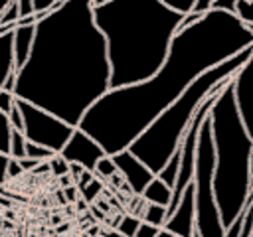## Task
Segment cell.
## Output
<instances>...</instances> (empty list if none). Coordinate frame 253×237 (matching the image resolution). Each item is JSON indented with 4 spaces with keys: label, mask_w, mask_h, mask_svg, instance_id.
Wrapping results in <instances>:
<instances>
[{
    "label": "cell",
    "mask_w": 253,
    "mask_h": 237,
    "mask_svg": "<svg viewBox=\"0 0 253 237\" xmlns=\"http://www.w3.org/2000/svg\"><path fill=\"white\" fill-rule=\"evenodd\" d=\"M63 0H34V14L38 16V20L45 14V12H49L51 8H55L57 4H61Z\"/></svg>",
    "instance_id": "27"
},
{
    "label": "cell",
    "mask_w": 253,
    "mask_h": 237,
    "mask_svg": "<svg viewBox=\"0 0 253 237\" xmlns=\"http://www.w3.org/2000/svg\"><path fill=\"white\" fill-rule=\"evenodd\" d=\"M34 32H36V24H16L14 32H12V47H14V71H18L32 49L34 43Z\"/></svg>",
    "instance_id": "12"
},
{
    "label": "cell",
    "mask_w": 253,
    "mask_h": 237,
    "mask_svg": "<svg viewBox=\"0 0 253 237\" xmlns=\"http://www.w3.org/2000/svg\"><path fill=\"white\" fill-rule=\"evenodd\" d=\"M160 229H162V227L152 225V223H148V221H142V219H140V225H138V229H136L134 237H156Z\"/></svg>",
    "instance_id": "29"
},
{
    "label": "cell",
    "mask_w": 253,
    "mask_h": 237,
    "mask_svg": "<svg viewBox=\"0 0 253 237\" xmlns=\"http://www.w3.org/2000/svg\"><path fill=\"white\" fill-rule=\"evenodd\" d=\"M10 156L12 158H24L26 156V136L22 130L12 128V132H10Z\"/></svg>",
    "instance_id": "19"
},
{
    "label": "cell",
    "mask_w": 253,
    "mask_h": 237,
    "mask_svg": "<svg viewBox=\"0 0 253 237\" xmlns=\"http://www.w3.org/2000/svg\"><path fill=\"white\" fill-rule=\"evenodd\" d=\"M235 2L237 0H213L211 10H223V12L235 14Z\"/></svg>",
    "instance_id": "31"
},
{
    "label": "cell",
    "mask_w": 253,
    "mask_h": 237,
    "mask_svg": "<svg viewBox=\"0 0 253 237\" xmlns=\"http://www.w3.org/2000/svg\"><path fill=\"white\" fill-rule=\"evenodd\" d=\"M249 237H253V229H251V235H249Z\"/></svg>",
    "instance_id": "41"
},
{
    "label": "cell",
    "mask_w": 253,
    "mask_h": 237,
    "mask_svg": "<svg viewBox=\"0 0 253 237\" xmlns=\"http://www.w3.org/2000/svg\"><path fill=\"white\" fill-rule=\"evenodd\" d=\"M18 18H20L18 4H16V0H12V2L0 12V24H16Z\"/></svg>",
    "instance_id": "26"
},
{
    "label": "cell",
    "mask_w": 253,
    "mask_h": 237,
    "mask_svg": "<svg viewBox=\"0 0 253 237\" xmlns=\"http://www.w3.org/2000/svg\"><path fill=\"white\" fill-rule=\"evenodd\" d=\"M77 190H79V196H81L83 201L93 203V201L103 194V180L95 176L91 182H87L85 186H81V188H77Z\"/></svg>",
    "instance_id": "17"
},
{
    "label": "cell",
    "mask_w": 253,
    "mask_h": 237,
    "mask_svg": "<svg viewBox=\"0 0 253 237\" xmlns=\"http://www.w3.org/2000/svg\"><path fill=\"white\" fill-rule=\"evenodd\" d=\"M156 237H180V235H176V233H170V231H166V229L162 227V229L158 231V235H156Z\"/></svg>",
    "instance_id": "38"
},
{
    "label": "cell",
    "mask_w": 253,
    "mask_h": 237,
    "mask_svg": "<svg viewBox=\"0 0 253 237\" xmlns=\"http://www.w3.org/2000/svg\"><path fill=\"white\" fill-rule=\"evenodd\" d=\"M18 162H20V166H22V170L24 172H32L42 160H36V158H30V156H24V158H18Z\"/></svg>",
    "instance_id": "35"
},
{
    "label": "cell",
    "mask_w": 253,
    "mask_h": 237,
    "mask_svg": "<svg viewBox=\"0 0 253 237\" xmlns=\"http://www.w3.org/2000/svg\"><path fill=\"white\" fill-rule=\"evenodd\" d=\"M10 132H12V126H10L8 115L0 111V152L8 156H10Z\"/></svg>",
    "instance_id": "21"
},
{
    "label": "cell",
    "mask_w": 253,
    "mask_h": 237,
    "mask_svg": "<svg viewBox=\"0 0 253 237\" xmlns=\"http://www.w3.org/2000/svg\"><path fill=\"white\" fill-rule=\"evenodd\" d=\"M8 180L10 178H18L20 174H24V170H22V166H20V162H18V158H12L10 156V160H8Z\"/></svg>",
    "instance_id": "33"
},
{
    "label": "cell",
    "mask_w": 253,
    "mask_h": 237,
    "mask_svg": "<svg viewBox=\"0 0 253 237\" xmlns=\"http://www.w3.org/2000/svg\"><path fill=\"white\" fill-rule=\"evenodd\" d=\"M164 229L180 237H192L196 231V203H194V184L190 182L178 201V205L168 213Z\"/></svg>",
    "instance_id": "11"
},
{
    "label": "cell",
    "mask_w": 253,
    "mask_h": 237,
    "mask_svg": "<svg viewBox=\"0 0 253 237\" xmlns=\"http://www.w3.org/2000/svg\"><path fill=\"white\" fill-rule=\"evenodd\" d=\"M166 8H170V10H174V12H178V14H188V12H192V8H194V2L196 0H160Z\"/></svg>",
    "instance_id": "25"
},
{
    "label": "cell",
    "mask_w": 253,
    "mask_h": 237,
    "mask_svg": "<svg viewBox=\"0 0 253 237\" xmlns=\"http://www.w3.org/2000/svg\"><path fill=\"white\" fill-rule=\"evenodd\" d=\"M235 16L245 26H253V0H237L235 2Z\"/></svg>",
    "instance_id": "22"
},
{
    "label": "cell",
    "mask_w": 253,
    "mask_h": 237,
    "mask_svg": "<svg viewBox=\"0 0 253 237\" xmlns=\"http://www.w3.org/2000/svg\"><path fill=\"white\" fill-rule=\"evenodd\" d=\"M8 120H10V126H12V128L24 132V117H22V111H20L18 103H14V107L10 109V113H8Z\"/></svg>",
    "instance_id": "28"
},
{
    "label": "cell",
    "mask_w": 253,
    "mask_h": 237,
    "mask_svg": "<svg viewBox=\"0 0 253 237\" xmlns=\"http://www.w3.org/2000/svg\"><path fill=\"white\" fill-rule=\"evenodd\" d=\"M213 136L210 124V113L204 118L198 132L196 168H194V203H196V231L200 237H223L225 227L219 217L217 201L213 196Z\"/></svg>",
    "instance_id": "6"
},
{
    "label": "cell",
    "mask_w": 253,
    "mask_h": 237,
    "mask_svg": "<svg viewBox=\"0 0 253 237\" xmlns=\"http://www.w3.org/2000/svg\"><path fill=\"white\" fill-rule=\"evenodd\" d=\"M210 124L213 136V196L219 217L227 227L253 201L249 158L253 150V136L247 132L231 91V79L219 89L210 109Z\"/></svg>",
    "instance_id": "4"
},
{
    "label": "cell",
    "mask_w": 253,
    "mask_h": 237,
    "mask_svg": "<svg viewBox=\"0 0 253 237\" xmlns=\"http://www.w3.org/2000/svg\"><path fill=\"white\" fill-rule=\"evenodd\" d=\"M115 164H117V172L123 176L125 184L130 188V192L134 196H140L144 192V188L148 186V182L154 178V172L142 162L138 160L128 148L117 152V154H111Z\"/></svg>",
    "instance_id": "10"
},
{
    "label": "cell",
    "mask_w": 253,
    "mask_h": 237,
    "mask_svg": "<svg viewBox=\"0 0 253 237\" xmlns=\"http://www.w3.org/2000/svg\"><path fill=\"white\" fill-rule=\"evenodd\" d=\"M178 168H180V146H178V150L168 158V162L160 168V172L156 174L162 182H166L170 188H174V184H176V176H178Z\"/></svg>",
    "instance_id": "15"
},
{
    "label": "cell",
    "mask_w": 253,
    "mask_h": 237,
    "mask_svg": "<svg viewBox=\"0 0 253 237\" xmlns=\"http://www.w3.org/2000/svg\"><path fill=\"white\" fill-rule=\"evenodd\" d=\"M168 217V209L166 205H158V203H148L146 201V207L140 215L142 221H148L152 225H158V227H164V221Z\"/></svg>",
    "instance_id": "16"
},
{
    "label": "cell",
    "mask_w": 253,
    "mask_h": 237,
    "mask_svg": "<svg viewBox=\"0 0 253 237\" xmlns=\"http://www.w3.org/2000/svg\"><path fill=\"white\" fill-rule=\"evenodd\" d=\"M22 117H24V136L30 142H36L40 146H45L53 152H59L65 142L69 140L75 126L65 122L63 118L47 113L45 109H40L28 101L16 99Z\"/></svg>",
    "instance_id": "7"
},
{
    "label": "cell",
    "mask_w": 253,
    "mask_h": 237,
    "mask_svg": "<svg viewBox=\"0 0 253 237\" xmlns=\"http://www.w3.org/2000/svg\"><path fill=\"white\" fill-rule=\"evenodd\" d=\"M12 32H14V30L0 34V89L8 83V79H10L12 75H16V71H14Z\"/></svg>",
    "instance_id": "13"
},
{
    "label": "cell",
    "mask_w": 253,
    "mask_h": 237,
    "mask_svg": "<svg viewBox=\"0 0 253 237\" xmlns=\"http://www.w3.org/2000/svg\"><path fill=\"white\" fill-rule=\"evenodd\" d=\"M101 237H125V235L113 227V229H101Z\"/></svg>",
    "instance_id": "37"
},
{
    "label": "cell",
    "mask_w": 253,
    "mask_h": 237,
    "mask_svg": "<svg viewBox=\"0 0 253 237\" xmlns=\"http://www.w3.org/2000/svg\"><path fill=\"white\" fill-rule=\"evenodd\" d=\"M211 4H213V0H196V2H194L192 12H196V14L204 16L206 12H210V10H211Z\"/></svg>",
    "instance_id": "34"
},
{
    "label": "cell",
    "mask_w": 253,
    "mask_h": 237,
    "mask_svg": "<svg viewBox=\"0 0 253 237\" xmlns=\"http://www.w3.org/2000/svg\"><path fill=\"white\" fill-rule=\"evenodd\" d=\"M107 43L91 0H63L36 22L26 63L16 71L14 97L77 126L111 89Z\"/></svg>",
    "instance_id": "2"
},
{
    "label": "cell",
    "mask_w": 253,
    "mask_h": 237,
    "mask_svg": "<svg viewBox=\"0 0 253 237\" xmlns=\"http://www.w3.org/2000/svg\"><path fill=\"white\" fill-rule=\"evenodd\" d=\"M10 2H12V0H0V12H2V10H4V8L10 4Z\"/></svg>",
    "instance_id": "39"
},
{
    "label": "cell",
    "mask_w": 253,
    "mask_h": 237,
    "mask_svg": "<svg viewBox=\"0 0 253 237\" xmlns=\"http://www.w3.org/2000/svg\"><path fill=\"white\" fill-rule=\"evenodd\" d=\"M251 47L241 49L239 53L227 57L225 61L217 63L215 67H210L202 75H198L180 97H176L130 144L128 150L142 160L154 176L160 172V168L168 162V158L178 150L182 136L196 115L198 107L204 103V99L221 83L229 81L231 75L245 63V59L251 53Z\"/></svg>",
    "instance_id": "5"
},
{
    "label": "cell",
    "mask_w": 253,
    "mask_h": 237,
    "mask_svg": "<svg viewBox=\"0 0 253 237\" xmlns=\"http://www.w3.org/2000/svg\"><path fill=\"white\" fill-rule=\"evenodd\" d=\"M14 103H16L14 93H12V91H8V89H0V111L8 115V113H10V109L14 107Z\"/></svg>",
    "instance_id": "30"
},
{
    "label": "cell",
    "mask_w": 253,
    "mask_h": 237,
    "mask_svg": "<svg viewBox=\"0 0 253 237\" xmlns=\"http://www.w3.org/2000/svg\"><path fill=\"white\" fill-rule=\"evenodd\" d=\"M105 2H109V0H91L93 6H97V4H105Z\"/></svg>",
    "instance_id": "40"
},
{
    "label": "cell",
    "mask_w": 253,
    "mask_h": 237,
    "mask_svg": "<svg viewBox=\"0 0 253 237\" xmlns=\"http://www.w3.org/2000/svg\"><path fill=\"white\" fill-rule=\"evenodd\" d=\"M16 4H18L20 18H26V16L34 14V0H16Z\"/></svg>",
    "instance_id": "32"
},
{
    "label": "cell",
    "mask_w": 253,
    "mask_h": 237,
    "mask_svg": "<svg viewBox=\"0 0 253 237\" xmlns=\"http://www.w3.org/2000/svg\"><path fill=\"white\" fill-rule=\"evenodd\" d=\"M93 174H95L97 178H101V180H107V178H111L113 174H117V164H115L113 156H111V154H105V156L97 162Z\"/></svg>",
    "instance_id": "20"
},
{
    "label": "cell",
    "mask_w": 253,
    "mask_h": 237,
    "mask_svg": "<svg viewBox=\"0 0 253 237\" xmlns=\"http://www.w3.org/2000/svg\"><path fill=\"white\" fill-rule=\"evenodd\" d=\"M138 225H140V215H123L115 223V229L121 231L125 237H134Z\"/></svg>",
    "instance_id": "18"
},
{
    "label": "cell",
    "mask_w": 253,
    "mask_h": 237,
    "mask_svg": "<svg viewBox=\"0 0 253 237\" xmlns=\"http://www.w3.org/2000/svg\"><path fill=\"white\" fill-rule=\"evenodd\" d=\"M140 198L144 201H148V203H158V205H166L168 207V203L172 199V188L166 182H162L158 176H154L148 182V186L144 188V192L140 194Z\"/></svg>",
    "instance_id": "14"
},
{
    "label": "cell",
    "mask_w": 253,
    "mask_h": 237,
    "mask_svg": "<svg viewBox=\"0 0 253 237\" xmlns=\"http://www.w3.org/2000/svg\"><path fill=\"white\" fill-rule=\"evenodd\" d=\"M59 154L67 160V162H75L79 166H83L85 170L93 172L97 162L107 154L103 150V146L93 138L89 136L85 130H81L79 126L73 128L69 140L65 142V146L59 150Z\"/></svg>",
    "instance_id": "9"
},
{
    "label": "cell",
    "mask_w": 253,
    "mask_h": 237,
    "mask_svg": "<svg viewBox=\"0 0 253 237\" xmlns=\"http://www.w3.org/2000/svg\"><path fill=\"white\" fill-rule=\"evenodd\" d=\"M93 18L107 43L111 89L154 75L182 22L160 0H109L93 6Z\"/></svg>",
    "instance_id": "3"
},
{
    "label": "cell",
    "mask_w": 253,
    "mask_h": 237,
    "mask_svg": "<svg viewBox=\"0 0 253 237\" xmlns=\"http://www.w3.org/2000/svg\"><path fill=\"white\" fill-rule=\"evenodd\" d=\"M47 166H49V172H53L57 178H61V176H65V174H69V162L57 152V154H53L49 160H47Z\"/></svg>",
    "instance_id": "24"
},
{
    "label": "cell",
    "mask_w": 253,
    "mask_h": 237,
    "mask_svg": "<svg viewBox=\"0 0 253 237\" xmlns=\"http://www.w3.org/2000/svg\"><path fill=\"white\" fill-rule=\"evenodd\" d=\"M53 154H57V152H53V150H49V148H45V146H40V144H36V142L26 140V156L45 162V160H49Z\"/></svg>",
    "instance_id": "23"
},
{
    "label": "cell",
    "mask_w": 253,
    "mask_h": 237,
    "mask_svg": "<svg viewBox=\"0 0 253 237\" xmlns=\"http://www.w3.org/2000/svg\"><path fill=\"white\" fill-rule=\"evenodd\" d=\"M8 160H10V156L0 152V186L8 180V172H6L8 170Z\"/></svg>",
    "instance_id": "36"
},
{
    "label": "cell",
    "mask_w": 253,
    "mask_h": 237,
    "mask_svg": "<svg viewBox=\"0 0 253 237\" xmlns=\"http://www.w3.org/2000/svg\"><path fill=\"white\" fill-rule=\"evenodd\" d=\"M231 91L239 111V117L253 136V47L245 63L231 75Z\"/></svg>",
    "instance_id": "8"
},
{
    "label": "cell",
    "mask_w": 253,
    "mask_h": 237,
    "mask_svg": "<svg viewBox=\"0 0 253 237\" xmlns=\"http://www.w3.org/2000/svg\"><path fill=\"white\" fill-rule=\"evenodd\" d=\"M253 45V32L223 10H210L198 22L180 28L164 63L144 81L109 89L77 124L93 136L107 154L128 144L204 71Z\"/></svg>",
    "instance_id": "1"
}]
</instances>
